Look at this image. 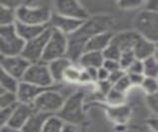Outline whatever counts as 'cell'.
Wrapping results in <instances>:
<instances>
[{"label": "cell", "instance_id": "6da1fadb", "mask_svg": "<svg viewBox=\"0 0 158 132\" xmlns=\"http://www.w3.org/2000/svg\"><path fill=\"white\" fill-rule=\"evenodd\" d=\"M52 13L46 2H24L16 9L17 22L37 26H48Z\"/></svg>", "mask_w": 158, "mask_h": 132}, {"label": "cell", "instance_id": "7a4b0ae2", "mask_svg": "<svg viewBox=\"0 0 158 132\" xmlns=\"http://www.w3.org/2000/svg\"><path fill=\"white\" fill-rule=\"evenodd\" d=\"M84 99H85V95H84L83 91L77 90L73 92L68 97H66L61 110L56 115L60 117L65 123L77 126L81 124L85 118Z\"/></svg>", "mask_w": 158, "mask_h": 132}, {"label": "cell", "instance_id": "3957f363", "mask_svg": "<svg viewBox=\"0 0 158 132\" xmlns=\"http://www.w3.org/2000/svg\"><path fill=\"white\" fill-rule=\"evenodd\" d=\"M25 42L20 37L15 25L0 26V55L4 57H13L22 55Z\"/></svg>", "mask_w": 158, "mask_h": 132}, {"label": "cell", "instance_id": "277c9868", "mask_svg": "<svg viewBox=\"0 0 158 132\" xmlns=\"http://www.w3.org/2000/svg\"><path fill=\"white\" fill-rule=\"evenodd\" d=\"M135 31L158 45V14L143 8L133 20Z\"/></svg>", "mask_w": 158, "mask_h": 132}, {"label": "cell", "instance_id": "5b68a950", "mask_svg": "<svg viewBox=\"0 0 158 132\" xmlns=\"http://www.w3.org/2000/svg\"><path fill=\"white\" fill-rule=\"evenodd\" d=\"M113 25L114 19L110 15L100 14V15L96 16H90V18L84 21L81 27L71 36L89 40L99 34L110 32V29L113 27Z\"/></svg>", "mask_w": 158, "mask_h": 132}, {"label": "cell", "instance_id": "8992f818", "mask_svg": "<svg viewBox=\"0 0 158 132\" xmlns=\"http://www.w3.org/2000/svg\"><path fill=\"white\" fill-rule=\"evenodd\" d=\"M65 99L66 97L53 86L43 91L34 102L33 106L38 111L49 115H56L61 110Z\"/></svg>", "mask_w": 158, "mask_h": 132}, {"label": "cell", "instance_id": "52a82bcc", "mask_svg": "<svg viewBox=\"0 0 158 132\" xmlns=\"http://www.w3.org/2000/svg\"><path fill=\"white\" fill-rule=\"evenodd\" d=\"M22 81L29 82L31 85L46 90L53 87L56 85L52 77L51 71H49L48 65L44 62L31 64Z\"/></svg>", "mask_w": 158, "mask_h": 132}, {"label": "cell", "instance_id": "ba28073f", "mask_svg": "<svg viewBox=\"0 0 158 132\" xmlns=\"http://www.w3.org/2000/svg\"><path fill=\"white\" fill-rule=\"evenodd\" d=\"M68 46V37L61 32L52 30V35L47 44L42 62L49 64L57 59H61L66 56Z\"/></svg>", "mask_w": 158, "mask_h": 132}, {"label": "cell", "instance_id": "9c48e42d", "mask_svg": "<svg viewBox=\"0 0 158 132\" xmlns=\"http://www.w3.org/2000/svg\"><path fill=\"white\" fill-rule=\"evenodd\" d=\"M52 29L48 27V29L42 35H40L34 40L26 42L22 56L31 64L42 62L47 44L52 35Z\"/></svg>", "mask_w": 158, "mask_h": 132}, {"label": "cell", "instance_id": "30bf717a", "mask_svg": "<svg viewBox=\"0 0 158 132\" xmlns=\"http://www.w3.org/2000/svg\"><path fill=\"white\" fill-rule=\"evenodd\" d=\"M54 12L59 15L76 19L79 21H86L90 18L88 11L80 2L75 0H58L53 2Z\"/></svg>", "mask_w": 158, "mask_h": 132}, {"label": "cell", "instance_id": "8fae6325", "mask_svg": "<svg viewBox=\"0 0 158 132\" xmlns=\"http://www.w3.org/2000/svg\"><path fill=\"white\" fill-rule=\"evenodd\" d=\"M0 65H1L2 71L22 81L25 74L31 66V63L27 61L22 55L13 57L1 56L0 57Z\"/></svg>", "mask_w": 158, "mask_h": 132}, {"label": "cell", "instance_id": "7c38bea8", "mask_svg": "<svg viewBox=\"0 0 158 132\" xmlns=\"http://www.w3.org/2000/svg\"><path fill=\"white\" fill-rule=\"evenodd\" d=\"M84 21H79L76 19H72L53 12L51 21L48 23V27L52 30L61 32L67 37L73 35L79 28L81 27Z\"/></svg>", "mask_w": 158, "mask_h": 132}, {"label": "cell", "instance_id": "4fadbf2b", "mask_svg": "<svg viewBox=\"0 0 158 132\" xmlns=\"http://www.w3.org/2000/svg\"><path fill=\"white\" fill-rule=\"evenodd\" d=\"M139 37L140 35L135 30L123 31L118 34H114L111 44L116 46L122 52V54L126 52H131Z\"/></svg>", "mask_w": 158, "mask_h": 132}, {"label": "cell", "instance_id": "5bb4252c", "mask_svg": "<svg viewBox=\"0 0 158 132\" xmlns=\"http://www.w3.org/2000/svg\"><path fill=\"white\" fill-rule=\"evenodd\" d=\"M35 110L36 109L34 108L33 105L19 102V103L15 106L13 114L7 125L14 127V128H17V129H22L24 125L26 124V122L28 121V119L35 112Z\"/></svg>", "mask_w": 158, "mask_h": 132}, {"label": "cell", "instance_id": "9a60e30c", "mask_svg": "<svg viewBox=\"0 0 158 132\" xmlns=\"http://www.w3.org/2000/svg\"><path fill=\"white\" fill-rule=\"evenodd\" d=\"M88 40L75 36L68 37V46L66 58L73 65H78L82 56L86 53V45Z\"/></svg>", "mask_w": 158, "mask_h": 132}, {"label": "cell", "instance_id": "2e32d148", "mask_svg": "<svg viewBox=\"0 0 158 132\" xmlns=\"http://www.w3.org/2000/svg\"><path fill=\"white\" fill-rule=\"evenodd\" d=\"M44 90H46V89H42V87L36 86L26 81H21L17 91L18 100L21 103L33 105L39 95Z\"/></svg>", "mask_w": 158, "mask_h": 132}, {"label": "cell", "instance_id": "e0dca14e", "mask_svg": "<svg viewBox=\"0 0 158 132\" xmlns=\"http://www.w3.org/2000/svg\"><path fill=\"white\" fill-rule=\"evenodd\" d=\"M158 50V45L155 43H153L147 39L139 37L137 40L135 48H133V55H135L136 60L139 61H145L150 57H153L156 55Z\"/></svg>", "mask_w": 158, "mask_h": 132}, {"label": "cell", "instance_id": "ac0fdd59", "mask_svg": "<svg viewBox=\"0 0 158 132\" xmlns=\"http://www.w3.org/2000/svg\"><path fill=\"white\" fill-rule=\"evenodd\" d=\"M48 26H37V25H29L21 22H16L15 28H16L17 34L21 37L25 42H29L34 40L37 37L47 30Z\"/></svg>", "mask_w": 158, "mask_h": 132}, {"label": "cell", "instance_id": "d6986e66", "mask_svg": "<svg viewBox=\"0 0 158 132\" xmlns=\"http://www.w3.org/2000/svg\"><path fill=\"white\" fill-rule=\"evenodd\" d=\"M114 34L111 32L102 33L89 39L86 45V52H100L103 53L110 46Z\"/></svg>", "mask_w": 158, "mask_h": 132}, {"label": "cell", "instance_id": "ffe728a7", "mask_svg": "<svg viewBox=\"0 0 158 132\" xmlns=\"http://www.w3.org/2000/svg\"><path fill=\"white\" fill-rule=\"evenodd\" d=\"M48 65L54 82L58 84V82L63 81L64 74H65L66 70L69 67H71L73 64L66 57H64L61 59H57L56 61H52Z\"/></svg>", "mask_w": 158, "mask_h": 132}, {"label": "cell", "instance_id": "44dd1931", "mask_svg": "<svg viewBox=\"0 0 158 132\" xmlns=\"http://www.w3.org/2000/svg\"><path fill=\"white\" fill-rule=\"evenodd\" d=\"M49 114L44 113V112L35 110L31 117L28 119L26 124L22 128L23 132H42L44 129V126L46 124Z\"/></svg>", "mask_w": 158, "mask_h": 132}, {"label": "cell", "instance_id": "7402d4cb", "mask_svg": "<svg viewBox=\"0 0 158 132\" xmlns=\"http://www.w3.org/2000/svg\"><path fill=\"white\" fill-rule=\"evenodd\" d=\"M105 59L103 53L100 52H86L79 61L78 66L82 69H100L103 67Z\"/></svg>", "mask_w": 158, "mask_h": 132}, {"label": "cell", "instance_id": "603a6c76", "mask_svg": "<svg viewBox=\"0 0 158 132\" xmlns=\"http://www.w3.org/2000/svg\"><path fill=\"white\" fill-rule=\"evenodd\" d=\"M16 7L11 4H0V26L15 25L17 22Z\"/></svg>", "mask_w": 158, "mask_h": 132}, {"label": "cell", "instance_id": "cb8c5ba5", "mask_svg": "<svg viewBox=\"0 0 158 132\" xmlns=\"http://www.w3.org/2000/svg\"><path fill=\"white\" fill-rule=\"evenodd\" d=\"M108 114L117 123H125L131 114V109L126 105L111 106L108 108Z\"/></svg>", "mask_w": 158, "mask_h": 132}, {"label": "cell", "instance_id": "d4e9b609", "mask_svg": "<svg viewBox=\"0 0 158 132\" xmlns=\"http://www.w3.org/2000/svg\"><path fill=\"white\" fill-rule=\"evenodd\" d=\"M21 81L15 79L14 77L8 75L7 73L1 70V77H0V90L17 94Z\"/></svg>", "mask_w": 158, "mask_h": 132}, {"label": "cell", "instance_id": "484cf974", "mask_svg": "<svg viewBox=\"0 0 158 132\" xmlns=\"http://www.w3.org/2000/svg\"><path fill=\"white\" fill-rule=\"evenodd\" d=\"M65 122L58 115H51L48 118L42 132H63Z\"/></svg>", "mask_w": 158, "mask_h": 132}, {"label": "cell", "instance_id": "4316f807", "mask_svg": "<svg viewBox=\"0 0 158 132\" xmlns=\"http://www.w3.org/2000/svg\"><path fill=\"white\" fill-rule=\"evenodd\" d=\"M143 75L146 77L158 79V57L156 55L143 61Z\"/></svg>", "mask_w": 158, "mask_h": 132}, {"label": "cell", "instance_id": "83f0119b", "mask_svg": "<svg viewBox=\"0 0 158 132\" xmlns=\"http://www.w3.org/2000/svg\"><path fill=\"white\" fill-rule=\"evenodd\" d=\"M82 74V68H80L78 65H72L66 70L64 74L63 81L68 82V84H80Z\"/></svg>", "mask_w": 158, "mask_h": 132}, {"label": "cell", "instance_id": "f1b7e54d", "mask_svg": "<svg viewBox=\"0 0 158 132\" xmlns=\"http://www.w3.org/2000/svg\"><path fill=\"white\" fill-rule=\"evenodd\" d=\"M19 103L17 94L0 90V108L16 106Z\"/></svg>", "mask_w": 158, "mask_h": 132}, {"label": "cell", "instance_id": "f546056e", "mask_svg": "<svg viewBox=\"0 0 158 132\" xmlns=\"http://www.w3.org/2000/svg\"><path fill=\"white\" fill-rule=\"evenodd\" d=\"M126 95H127L122 94V92L117 90L116 89H114L113 86V89L109 91V94L106 95L105 99L107 103H109L111 106H120L123 105V103L125 102Z\"/></svg>", "mask_w": 158, "mask_h": 132}, {"label": "cell", "instance_id": "4dcf8cb0", "mask_svg": "<svg viewBox=\"0 0 158 132\" xmlns=\"http://www.w3.org/2000/svg\"><path fill=\"white\" fill-rule=\"evenodd\" d=\"M144 1L140 0H122V1L117 2L118 6L121 7L123 10H135V9H143L145 6Z\"/></svg>", "mask_w": 158, "mask_h": 132}, {"label": "cell", "instance_id": "1f68e13d", "mask_svg": "<svg viewBox=\"0 0 158 132\" xmlns=\"http://www.w3.org/2000/svg\"><path fill=\"white\" fill-rule=\"evenodd\" d=\"M141 89L145 92V95H152L158 92V79L154 77H146L141 85Z\"/></svg>", "mask_w": 158, "mask_h": 132}, {"label": "cell", "instance_id": "d6a6232c", "mask_svg": "<svg viewBox=\"0 0 158 132\" xmlns=\"http://www.w3.org/2000/svg\"><path fill=\"white\" fill-rule=\"evenodd\" d=\"M103 56H104V59H105V60L118 62L121 59V56H122V52L118 50L116 46L110 44V46L103 52Z\"/></svg>", "mask_w": 158, "mask_h": 132}, {"label": "cell", "instance_id": "836d02e7", "mask_svg": "<svg viewBox=\"0 0 158 132\" xmlns=\"http://www.w3.org/2000/svg\"><path fill=\"white\" fill-rule=\"evenodd\" d=\"M113 86H114V89H116L117 90L122 92V94L127 95V92L131 89L132 85H131V80H130V77H128L127 74H126L120 81H118V82H116V84L114 85Z\"/></svg>", "mask_w": 158, "mask_h": 132}, {"label": "cell", "instance_id": "e575fe53", "mask_svg": "<svg viewBox=\"0 0 158 132\" xmlns=\"http://www.w3.org/2000/svg\"><path fill=\"white\" fill-rule=\"evenodd\" d=\"M136 60L135 55H133V52H126V53H123L122 56H121V59L118 63H120V66L122 68V70H123L125 72H127L128 70V68H130L133 62Z\"/></svg>", "mask_w": 158, "mask_h": 132}, {"label": "cell", "instance_id": "d590c367", "mask_svg": "<svg viewBox=\"0 0 158 132\" xmlns=\"http://www.w3.org/2000/svg\"><path fill=\"white\" fill-rule=\"evenodd\" d=\"M145 101L148 108L152 112V115H158V92L145 96Z\"/></svg>", "mask_w": 158, "mask_h": 132}, {"label": "cell", "instance_id": "8d00e7d4", "mask_svg": "<svg viewBox=\"0 0 158 132\" xmlns=\"http://www.w3.org/2000/svg\"><path fill=\"white\" fill-rule=\"evenodd\" d=\"M14 108H15V106L7 107V108H1V110H0V119H1L0 121H1V126L8 124V122L13 114Z\"/></svg>", "mask_w": 158, "mask_h": 132}, {"label": "cell", "instance_id": "74e56055", "mask_svg": "<svg viewBox=\"0 0 158 132\" xmlns=\"http://www.w3.org/2000/svg\"><path fill=\"white\" fill-rule=\"evenodd\" d=\"M127 74H141L143 75V62L139 60H135L132 65L127 71ZM145 77V76H144Z\"/></svg>", "mask_w": 158, "mask_h": 132}, {"label": "cell", "instance_id": "f35d334b", "mask_svg": "<svg viewBox=\"0 0 158 132\" xmlns=\"http://www.w3.org/2000/svg\"><path fill=\"white\" fill-rule=\"evenodd\" d=\"M103 68H105L110 74L111 73L116 72V71L122 70V68L120 66V63H118V61H110V60H105Z\"/></svg>", "mask_w": 158, "mask_h": 132}, {"label": "cell", "instance_id": "ab89813d", "mask_svg": "<svg viewBox=\"0 0 158 132\" xmlns=\"http://www.w3.org/2000/svg\"><path fill=\"white\" fill-rule=\"evenodd\" d=\"M127 76L130 77L132 86H141L143 81L145 79L144 75H141V74H127Z\"/></svg>", "mask_w": 158, "mask_h": 132}, {"label": "cell", "instance_id": "60d3db41", "mask_svg": "<svg viewBox=\"0 0 158 132\" xmlns=\"http://www.w3.org/2000/svg\"><path fill=\"white\" fill-rule=\"evenodd\" d=\"M97 84H98V90H99V91H100L101 95H103L105 97L109 94V91H110L113 89V85L109 81H98Z\"/></svg>", "mask_w": 158, "mask_h": 132}, {"label": "cell", "instance_id": "b9f144b4", "mask_svg": "<svg viewBox=\"0 0 158 132\" xmlns=\"http://www.w3.org/2000/svg\"><path fill=\"white\" fill-rule=\"evenodd\" d=\"M126 74H127V72H125L123 70H118V71H116L114 73H111L110 77H109V81H110L111 84L114 86L116 82H118V81H120Z\"/></svg>", "mask_w": 158, "mask_h": 132}, {"label": "cell", "instance_id": "7bdbcfd3", "mask_svg": "<svg viewBox=\"0 0 158 132\" xmlns=\"http://www.w3.org/2000/svg\"><path fill=\"white\" fill-rule=\"evenodd\" d=\"M147 126L151 132H158V115H152L147 120Z\"/></svg>", "mask_w": 158, "mask_h": 132}, {"label": "cell", "instance_id": "ee69618b", "mask_svg": "<svg viewBox=\"0 0 158 132\" xmlns=\"http://www.w3.org/2000/svg\"><path fill=\"white\" fill-rule=\"evenodd\" d=\"M110 77V73H109L105 68H100L98 69V81H109Z\"/></svg>", "mask_w": 158, "mask_h": 132}, {"label": "cell", "instance_id": "f6af8a7d", "mask_svg": "<svg viewBox=\"0 0 158 132\" xmlns=\"http://www.w3.org/2000/svg\"><path fill=\"white\" fill-rule=\"evenodd\" d=\"M145 9L149 11H152L158 14V0H152V1H146L145 3Z\"/></svg>", "mask_w": 158, "mask_h": 132}, {"label": "cell", "instance_id": "bcb514c9", "mask_svg": "<svg viewBox=\"0 0 158 132\" xmlns=\"http://www.w3.org/2000/svg\"><path fill=\"white\" fill-rule=\"evenodd\" d=\"M63 132H80L77 125H73V124H68L65 123V126H64V130Z\"/></svg>", "mask_w": 158, "mask_h": 132}, {"label": "cell", "instance_id": "7dc6e473", "mask_svg": "<svg viewBox=\"0 0 158 132\" xmlns=\"http://www.w3.org/2000/svg\"><path fill=\"white\" fill-rule=\"evenodd\" d=\"M0 132H23V131H22V129L14 128V127H11L9 125H3V126H1V131Z\"/></svg>", "mask_w": 158, "mask_h": 132}, {"label": "cell", "instance_id": "c3c4849f", "mask_svg": "<svg viewBox=\"0 0 158 132\" xmlns=\"http://www.w3.org/2000/svg\"><path fill=\"white\" fill-rule=\"evenodd\" d=\"M156 56L158 57V50H157V53H156Z\"/></svg>", "mask_w": 158, "mask_h": 132}]
</instances>
